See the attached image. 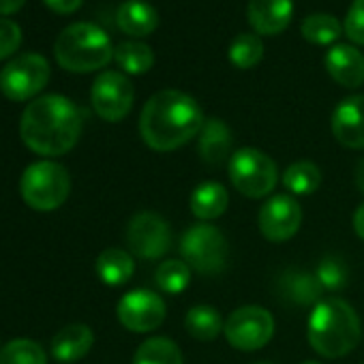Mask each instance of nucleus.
Segmentation results:
<instances>
[{"mask_svg": "<svg viewBox=\"0 0 364 364\" xmlns=\"http://www.w3.org/2000/svg\"><path fill=\"white\" fill-rule=\"evenodd\" d=\"M204 122V112L191 95L167 88L146 101L139 116V133L152 150L169 152L191 141Z\"/></svg>", "mask_w": 364, "mask_h": 364, "instance_id": "nucleus-1", "label": "nucleus"}, {"mask_svg": "<svg viewBox=\"0 0 364 364\" xmlns=\"http://www.w3.org/2000/svg\"><path fill=\"white\" fill-rule=\"evenodd\" d=\"M22 141L41 156L69 152L82 135V114L63 95L37 97L28 103L20 120Z\"/></svg>", "mask_w": 364, "mask_h": 364, "instance_id": "nucleus-2", "label": "nucleus"}, {"mask_svg": "<svg viewBox=\"0 0 364 364\" xmlns=\"http://www.w3.org/2000/svg\"><path fill=\"white\" fill-rule=\"evenodd\" d=\"M306 336L311 347L323 358H343L355 349L362 336L360 317L341 298H328L313 306Z\"/></svg>", "mask_w": 364, "mask_h": 364, "instance_id": "nucleus-3", "label": "nucleus"}, {"mask_svg": "<svg viewBox=\"0 0 364 364\" xmlns=\"http://www.w3.org/2000/svg\"><path fill=\"white\" fill-rule=\"evenodd\" d=\"M56 63L71 73H90L103 69L114 58L109 35L90 22L67 26L54 43Z\"/></svg>", "mask_w": 364, "mask_h": 364, "instance_id": "nucleus-4", "label": "nucleus"}, {"mask_svg": "<svg viewBox=\"0 0 364 364\" xmlns=\"http://www.w3.org/2000/svg\"><path fill=\"white\" fill-rule=\"evenodd\" d=\"M22 200L37 213L60 208L71 193L69 171L54 161H37L28 165L20 180Z\"/></svg>", "mask_w": 364, "mask_h": 364, "instance_id": "nucleus-5", "label": "nucleus"}, {"mask_svg": "<svg viewBox=\"0 0 364 364\" xmlns=\"http://www.w3.org/2000/svg\"><path fill=\"white\" fill-rule=\"evenodd\" d=\"M230 180L240 191L242 196L251 200L266 198L274 191L277 187V178H279V167L268 156L266 152L257 148H242L236 150L230 159Z\"/></svg>", "mask_w": 364, "mask_h": 364, "instance_id": "nucleus-6", "label": "nucleus"}, {"mask_svg": "<svg viewBox=\"0 0 364 364\" xmlns=\"http://www.w3.org/2000/svg\"><path fill=\"white\" fill-rule=\"evenodd\" d=\"M180 255L200 274H219L228 264V240L219 228L196 223L182 234Z\"/></svg>", "mask_w": 364, "mask_h": 364, "instance_id": "nucleus-7", "label": "nucleus"}, {"mask_svg": "<svg viewBox=\"0 0 364 364\" xmlns=\"http://www.w3.org/2000/svg\"><path fill=\"white\" fill-rule=\"evenodd\" d=\"M50 73L52 69L46 56L35 52L20 54L0 71V92L11 101H28L48 86Z\"/></svg>", "mask_w": 364, "mask_h": 364, "instance_id": "nucleus-8", "label": "nucleus"}, {"mask_svg": "<svg viewBox=\"0 0 364 364\" xmlns=\"http://www.w3.org/2000/svg\"><path fill=\"white\" fill-rule=\"evenodd\" d=\"M223 332L234 349L257 351L270 343L274 334V317L264 306H240L225 319Z\"/></svg>", "mask_w": 364, "mask_h": 364, "instance_id": "nucleus-9", "label": "nucleus"}, {"mask_svg": "<svg viewBox=\"0 0 364 364\" xmlns=\"http://www.w3.org/2000/svg\"><path fill=\"white\" fill-rule=\"evenodd\" d=\"M135 90L131 80L120 71H103L90 88V101L99 118L118 122L133 107Z\"/></svg>", "mask_w": 364, "mask_h": 364, "instance_id": "nucleus-10", "label": "nucleus"}, {"mask_svg": "<svg viewBox=\"0 0 364 364\" xmlns=\"http://www.w3.org/2000/svg\"><path fill=\"white\" fill-rule=\"evenodd\" d=\"M127 245L141 259H159L171 249L169 223L154 213H137L127 225Z\"/></svg>", "mask_w": 364, "mask_h": 364, "instance_id": "nucleus-11", "label": "nucleus"}, {"mask_svg": "<svg viewBox=\"0 0 364 364\" xmlns=\"http://www.w3.org/2000/svg\"><path fill=\"white\" fill-rule=\"evenodd\" d=\"M116 315L131 332H152L165 319V302L150 289H133L120 298Z\"/></svg>", "mask_w": 364, "mask_h": 364, "instance_id": "nucleus-12", "label": "nucleus"}, {"mask_svg": "<svg viewBox=\"0 0 364 364\" xmlns=\"http://www.w3.org/2000/svg\"><path fill=\"white\" fill-rule=\"evenodd\" d=\"M259 232L270 242H285L296 236L302 223V208L291 196L270 198L257 217Z\"/></svg>", "mask_w": 364, "mask_h": 364, "instance_id": "nucleus-13", "label": "nucleus"}, {"mask_svg": "<svg viewBox=\"0 0 364 364\" xmlns=\"http://www.w3.org/2000/svg\"><path fill=\"white\" fill-rule=\"evenodd\" d=\"M332 133L345 148H364V95H351L336 105L332 114Z\"/></svg>", "mask_w": 364, "mask_h": 364, "instance_id": "nucleus-14", "label": "nucleus"}, {"mask_svg": "<svg viewBox=\"0 0 364 364\" xmlns=\"http://www.w3.org/2000/svg\"><path fill=\"white\" fill-rule=\"evenodd\" d=\"M247 18L257 35H279L291 24L294 0H249Z\"/></svg>", "mask_w": 364, "mask_h": 364, "instance_id": "nucleus-15", "label": "nucleus"}, {"mask_svg": "<svg viewBox=\"0 0 364 364\" xmlns=\"http://www.w3.org/2000/svg\"><path fill=\"white\" fill-rule=\"evenodd\" d=\"M323 63L326 71L336 84L345 88H358L364 84V54L358 48L334 43L328 50Z\"/></svg>", "mask_w": 364, "mask_h": 364, "instance_id": "nucleus-16", "label": "nucleus"}, {"mask_svg": "<svg viewBox=\"0 0 364 364\" xmlns=\"http://www.w3.org/2000/svg\"><path fill=\"white\" fill-rule=\"evenodd\" d=\"M232 146H234L232 129L219 118H208L200 131L202 161L208 165H221L228 159H232Z\"/></svg>", "mask_w": 364, "mask_h": 364, "instance_id": "nucleus-17", "label": "nucleus"}, {"mask_svg": "<svg viewBox=\"0 0 364 364\" xmlns=\"http://www.w3.org/2000/svg\"><path fill=\"white\" fill-rule=\"evenodd\" d=\"M92 343L95 334L86 323H71L52 338V355L63 364H73L90 351Z\"/></svg>", "mask_w": 364, "mask_h": 364, "instance_id": "nucleus-18", "label": "nucleus"}, {"mask_svg": "<svg viewBox=\"0 0 364 364\" xmlns=\"http://www.w3.org/2000/svg\"><path fill=\"white\" fill-rule=\"evenodd\" d=\"M279 291H281V298H285L291 304L315 306L317 302H321L323 285L319 283L317 274H311L304 270H287L279 279Z\"/></svg>", "mask_w": 364, "mask_h": 364, "instance_id": "nucleus-19", "label": "nucleus"}, {"mask_svg": "<svg viewBox=\"0 0 364 364\" xmlns=\"http://www.w3.org/2000/svg\"><path fill=\"white\" fill-rule=\"evenodd\" d=\"M116 24L124 35L148 37L159 26V14L146 0H124L118 7Z\"/></svg>", "mask_w": 364, "mask_h": 364, "instance_id": "nucleus-20", "label": "nucleus"}, {"mask_svg": "<svg viewBox=\"0 0 364 364\" xmlns=\"http://www.w3.org/2000/svg\"><path fill=\"white\" fill-rule=\"evenodd\" d=\"M230 196L219 182H202L191 193V213L202 221L219 219L228 210Z\"/></svg>", "mask_w": 364, "mask_h": 364, "instance_id": "nucleus-21", "label": "nucleus"}, {"mask_svg": "<svg viewBox=\"0 0 364 364\" xmlns=\"http://www.w3.org/2000/svg\"><path fill=\"white\" fill-rule=\"evenodd\" d=\"M97 274L99 279L105 283V285H112V287H118V285H124L133 272H135V262L133 257L122 251V249H105L99 257H97Z\"/></svg>", "mask_w": 364, "mask_h": 364, "instance_id": "nucleus-22", "label": "nucleus"}, {"mask_svg": "<svg viewBox=\"0 0 364 364\" xmlns=\"http://www.w3.org/2000/svg\"><path fill=\"white\" fill-rule=\"evenodd\" d=\"M185 328L198 341H215L223 332L225 323H223L221 313L215 306L198 304V306L189 309V313L185 317Z\"/></svg>", "mask_w": 364, "mask_h": 364, "instance_id": "nucleus-23", "label": "nucleus"}, {"mask_svg": "<svg viewBox=\"0 0 364 364\" xmlns=\"http://www.w3.org/2000/svg\"><path fill=\"white\" fill-rule=\"evenodd\" d=\"M116 65L129 75H144L154 65V52L141 41H122L114 50Z\"/></svg>", "mask_w": 364, "mask_h": 364, "instance_id": "nucleus-24", "label": "nucleus"}, {"mask_svg": "<svg viewBox=\"0 0 364 364\" xmlns=\"http://www.w3.org/2000/svg\"><path fill=\"white\" fill-rule=\"evenodd\" d=\"M133 364H185V360H182L180 347L171 338L152 336L137 347Z\"/></svg>", "mask_w": 364, "mask_h": 364, "instance_id": "nucleus-25", "label": "nucleus"}, {"mask_svg": "<svg viewBox=\"0 0 364 364\" xmlns=\"http://www.w3.org/2000/svg\"><path fill=\"white\" fill-rule=\"evenodd\" d=\"M283 185L294 196H311L321 185V169L311 161H298L285 169Z\"/></svg>", "mask_w": 364, "mask_h": 364, "instance_id": "nucleus-26", "label": "nucleus"}, {"mask_svg": "<svg viewBox=\"0 0 364 364\" xmlns=\"http://www.w3.org/2000/svg\"><path fill=\"white\" fill-rule=\"evenodd\" d=\"M302 37L313 46H332L343 35V24L330 14H313L302 22Z\"/></svg>", "mask_w": 364, "mask_h": 364, "instance_id": "nucleus-27", "label": "nucleus"}, {"mask_svg": "<svg viewBox=\"0 0 364 364\" xmlns=\"http://www.w3.org/2000/svg\"><path fill=\"white\" fill-rule=\"evenodd\" d=\"M154 283L161 291L178 296L191 283V268L182 259H165L159 264V268L154 272Z\"/></svg>", "mask_w": 364, "mask_h": 364, "instance_id": "nucleus-28", "label": "nucleus"}, {"mask_svg": "<svg viewBox=\"0 0 364 364\" xmlns=\"http://www.w3.org/2000/svg\"><path fill=\"white\" fill-rule=\"evenodd\" d=\"M0 364H48V355L37 341L16 338L0 349Z\"/></svg>", "mask_w": 364, "mask_h": 364, "instance_id": "nucleus-29", "label": "nucleus"}, {"mask_svg": "<svg viewBox=\"0 0 364 364\" xmlns=\"http://www.w3.org/2000/svg\"><path fill=\"white\" fill-rule=\"evenodd\" d=\"M228 56L236 69H251L264 58V43L257 35L242 33L232 41Z\"/></svg>", "mask_w": 364, "mask_h": 364, "instance_id": "nucleus-30", "label": "nucleus"}, {"mask_svg": "<svg viewBox=\"0 0 364 364\" xmlns=\"http://www.w3.org/2000/svg\"><path fill=\"white\" fill-rule=\"evenodd\" d=\"M317 279L319 283L323 285V289H330V291H341L347 281H349V270H347V264L336 257V255H328L319 262L317 266Z\"/></svg>", "mask_w": 364, "mask_h": 364, "instance_id": "nucleus-31", "label": "nucleus"}, {"mask_svg": "<svg viewBox=\"0 0 364 364\" xmlns=\"http://www.w3.org/2000/svg\"><path fill=\"white\" fill-rule=\"evenodd\" d=\"M343 33L351 43L364 46V0H353L351 3L343 22Z\"/></svg>", "mask_w": 364, "mask_h": 364, "instance_id": "nucleus-32", "label": "nucleus"}, {"mask_svg": "<svg viewBox=\"0 0 364 364\" xmlns=\"http://www.w3.org/2000/svg\"><path fill=\"white\" fill-rule=\"evenodd\" d=\"M22 46V28L9 18H0V60H7Z\"/></svg>", "mask_w": 364, "mask_h": 364, "instance_id": "nucleus-33", "label": "nucleus"}, {"mask_svg": "<svg viewBox=\"0 0 364 364\" xmlns=\"http://www.w3.org/2000/svg\"><path fill=\"white\" fill-rule=\"evenodd\" d=\"M43 3L54 11V14H63V16H69V14H75L84 0H43Z\"/></svg>", "mask_w": 364, "mask_h": 364, "instance_id": "nucleus-34", "label": "nucleus"}, {"mask_svg": "<svg viewBox=\"0 0 364 364\" xmlns=\"http://www.w3.org/2000/svg\"><path fill=\"white\" fill-rule=\"evenodd\" d=\"M26 0H0V16H14L24 7Z\"/></svg>", "mask_w": 364, "mask_h": 364, "instance_id": "nucleus-35", "label": "nucleus"}, {"mask_svg": "<svg viewBox=\"0 0 364 364\" xmlns=\"http://www.w3.org/2000/svg\"><path fill=\"white\" fill-rule=\"evenodd\" d=\"M353 230L364 240V204H360L358 210H355V215H353Z\"/></svg>", "mask_w": 364, "mask_h": 364, "instance_id": "nucleus-36", "label": "nucleus"}, {"mask_svg": "<svg viewBox=\"0 0 364 364\" xmlns=\"http://www.w3.org/2000/svg\"><path fill=\"white\" fill-rule=\"evenodd\" d=\"M355 187L364 193V159L355 165Z\"/></svg>", "mask_w": 364, "mask_h": 364, "instance_id": "nucleus-37", "label": "nucleus"}, {"mask_svg": "<svg viewBox=\"0 0 364 364\" xmlns=\"http://www.w3.org/2000/svg\"><path fill=\"white\" fill-rule=\"evenodd\" d=\"M302 364H319V362H311V360H309V362H302Z\"/></svg>", "mask_w": 364, "mask_h": 364, "instance_id": "nucleus-38", "label": "nucleus"}, {"mask_svg": "<svg viewBox=\"0 0 364 364\" xmlns=\"http://www.w3.org/2000/svg\"><path fill=\"white\" fill-rule=\"evenodd\" d=\"M259 364H270V362H259Z\"/></svg>", "mask_w": 364, "mask_h": 364, "instance_id": "nucleus-39", "label": "nucleus"}]
</instances>
